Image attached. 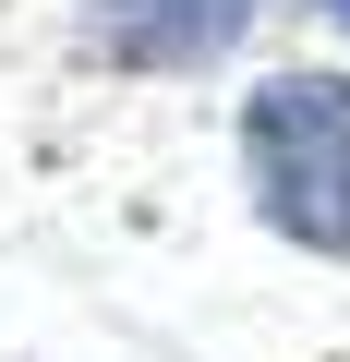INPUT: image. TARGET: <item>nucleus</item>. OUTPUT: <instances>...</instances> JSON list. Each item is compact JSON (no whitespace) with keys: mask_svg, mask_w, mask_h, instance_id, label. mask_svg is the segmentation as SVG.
<instances>
[{"mask_svg":"<svg viewBox=\"0 0 350 362\" xmlns=\"http://www.w3.org/2000/svg\"><path fill=\"white\" fill-rule=\"evenodd\" d=\"M242 169L278 242L350 266V73H266L242 97Z\"/></svg>","mask_w":350,"mask_h":362,"instance_id":"1","label":"nucleus"},{"mask_svg":"<svg viewBox=\"0 0 350 362\" xmlns=\"http://www.w3.org/2000/svg\"><path fill=\"white\" fill-rule=\"evenodd\" d=\"M254 25H266V0H97L85 13L97 61H121V73H206Z\"/></svg>","mask_w":350,"mask_h":362,"instance_id":"2","label":"nucleus"},{"mask_svg":"<svg viewBox=\"0 0 350 362\" xmlns=\"http://www.w3.org/2000/svg\"><path fill=\"white\" fill-rule=\"evenodd\" d=\"M314 13H326V25H338V37H350V0H314Z\"/></svg>","mask_w":350,"mask_h":362,"instance_id":"3","label":"nucleus"}]
</instances>
